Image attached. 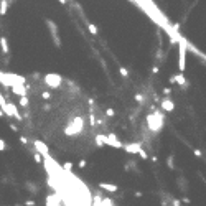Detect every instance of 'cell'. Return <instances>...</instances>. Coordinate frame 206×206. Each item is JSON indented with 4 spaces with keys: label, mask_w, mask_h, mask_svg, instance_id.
<instances>
[{
    "label": "cell",
    "mask_w": 206,
    "mask_h": 206,
    "mask_svg": "<svg viewBox=\"0 0 206 206\" xmlns=\"http://www.w3.org/2000/svg\"><path fill=\"white\" fill-rule=\"evenodd\" d=\"M147 129L150 130L153 135H157L160 130L163 129V114L160 111H155L147 116Z\"/></svg>",
    "instance_id": "6da1fadb"
},
{
    "label": "cell",
    "mask_w": 206,
    "mask_h": 206,
    "mask_svg": "<svg viewBox=\"0 0 206 206\" xmlns=\"http://www.w3.org/2000/svg\"><path fill=\"white\" fill-rule=\"evenodd\" d=\"M84 130V119L81 116H76L71 121V124H68L66 127H65V134L68 137H71V135H78V134H81Z\"/></svg>",
    "instance_id": "7a4b0ae2"
},
{
    "label": "cell",
    "mask_w": 206,
    "mask_h": 206,
    "mask_svg": "<svg viewBox=\"0 0 206 206\" xmlns=\"http://www.w3.org/2000/svg\"><path fill=\"white\" fill-rule=\"evenodd\" d=\"M43 83L51 89H60L63 84V76L58 73H46L43 76Z\"/></svg>",
    "instance_id": "3957f363"
},
{
    "label": "cell",
    "mask_w": 206,
    "mask_h": 206,
    "mask_svg": "<svg viewBox=\"0 0 206 206\" xmlns=\"http://www.w3.org/2000/svg\"><path fill=\"white\" fill-rule=\"evenodd\" d=\"M186 48L188 45L183 38H180L178 41V68H180V73H185V68H186Z\"/></svg>",
    "instance_id": "277c9868"
},
{
    "label": "cell",
    "mask_w": 206,
    "mask_h": 206,
    "mask_svg": "<svg viewBox=\"0 0 206 206\" xmlns=\"http://www.w3.org/2000/svg\"><path fill=\"white\" fill-rule=\"evenodd\" d=\"M45 23H46L48 30H50V35H51V40H53V45H55L56 48H61V38H60L58 25H56L53 20H50V18L45 20Z\"/></svg>",
    "instance_id": "5b68a950"
},
{
    "label": "cell",
    "mask_w": 206,
    "mask_h": 206,
    "mask_svg": "<svg viewBox=\"0 0 206 206\" xmlns=\"http://www.w3.org/2000/svg\"><path fill=\"white\" fill-rule=\"evenodd\" d=\"M3 114H7V116H12L15 117L17 121H22V116H20V112H18V107H17L15 104H12V102H5V106H3Z\"/></svg>",
    "instance_id": "8992f818"
},
{
    "label": "cell",
    "mask_w": 206,
    "mask_h": 206,
    "mask_svg": "<svg viewBox=\"0 0 206 206\" xmlns=\"http://www.w3.org/2000/svg\"><path fill=\"white\" fill-rule=\"evenodd\" d=\"M33 147H35V152H38L41 157H45V158L50 157V148H48V145L45 144V142L36 139V140H33Z\"/></svg>",
    "instance_id": "52a82bcc"
},
{
    "label": "cell",
    "mask_w": 206,
    "mask_h": 206,
    "mask_svg": "<svg viewBox=\"0 0 206 206\" xmlns=\"http://www.w3.org/2000/svg\"><path fill=\"white\" fill-rule=\"evenodd\" d=\"M104 145H111V147H116V148H122V142L117 139L116 134H107L104 135Z\"/></svg>",
    "instance_id": "ba28073f"
},
{
    "label": "cell",
    "mask_w": 206,
    "mask_h": 206,
    "mask_svg": "<svg viewBox=\"0 0 206 206\" xmlns=\"http://www.w3.org/2000/svg\"><path fill=\"white\" fill-rule=\"evenodd\" d=\"M160 109L165 111V112H173L175 111V104H173V101L170 99V96L163 97V99L160 101Z\"/></svg>",
    "instance_id": "9c48e42d"
},
{
    "label": "cell",
    "mask_w": 206,
    "mask_h": 206,
    "mask_svg": "<svg viewBox=\"0 0 206 206\" xmlns=\"http://www.w3.org/2000/svg\"><path fill=\"white\" fill-rule=\"evenodd\" d=\"M12 93L17 96H26V89H25V83H13L12 84Z\"/></svg>",
    "instance_id": "30bf717a"
},
{
    "label": "cell",
    "mask_w": 206,
    "mask_h": 206,
    "mask_svg": "<svg viewBox=\"0 0 206 206\" xmlns=\"http://www.w3.org/2000/svg\"><path fill=\"white\" fill-rule=\"evenodd\" d=\"M140 147H142V145L139 144V142H132V144L122 145V148H124V150L127 152V153H130V155H135V153L140 150Z\"/></svg>",
    "instance_id": "8fae6325"
},
{
    "label": "cell",
    "mask_w": 206,
    "mask_h": 206,
    "mask_svg": "<svg viewBox=\"0 0 206 206\" xmlns=\"http://www.w3.org/2000/svg\"><path fill=\"white\" fill-rule=\"evenodd\" d=\"M173 76H175V84H178L180 88H183V89L188 88V81L185 79V74H183V73L178 71V74H173Z\"/></svg>",
    "instance_id": "7c38bea8"
},
{
    "label": "cell",
    "mask_w": 206,
    "mask_h": 206,
    "mask_svg": "<svg viewBox=\"0 0 206 206\" xmlns=\"http://www.w3.org/2000/svg\"><path fill=\"white\" fill-rule=\"evenodd\" d=\"M99 188L104 190V191H107V193H117L119 191V186L112 185V183H99Z\"/></svg>",
    "instance_id": "4fadbf2b"
},
{
    "label": "cell",
    "mask_w": 206,
    "mask_h": 206,
    "mask_svg": "<svg viewBox=\"0 0 206 206\" xmlns=\"http://www.w3.org/2000/svg\"><path fill=\"white\" fill-rule=\"evenodd\" d=\"M46 206H61V199L58 194H48L46 196Z\"/></svg>",
    "instance_id": "5bb4252c"
},
{
    "label": "cell",
    "mask_w": 206,
    "mask_h": 206,
    "mask_svg": "<svg viewBox=\"0 0 206 206\" xmlns=\"http://www.w3.org/2000/svg\"><path fill=\"white\" fill-rule=\"evenodd\" d=\"M176 186H178V190L181 193H186L188 191V181H186L185 176H178V178H176Z\"/></svg>",
    "instance_id": "9a60e30c"
},
{
    "label": "cell",
    "mask_w": 206,
    "mask_h": 206,
    "mask_svg": "<svg viewBox=\"0 0 206 206\" xmlns=\"http://www.w3.org/2000/svg\"><path fill=\"white\" fill-rule=\"evenodd\" d=\"M0 50H2V53H3L5 56H8V55H10L8 41H7V38H5V36H0Z\"/></svg>",
    "instance_id": "2e32d148"
},
{
    "label": "cell",
    "mask_w": 206,
    "mask_h": 206,
    "mask_svg": "<svg viewBox=\"0 0 206 206\" xmlns=\"http://www.w3.org/2000/svg\"><path fill=\"white\" fill-rule=\"evenodd\" d=\"M26 190L30 191L31 194H38V190H40V186L36 185V183H33V181H26Z\"/></svg>",
    "instance_id": "e0dca14e"
},
{
    "label": "cell",
    "mask_w": 206,
    "mask_h": 206,
    "mask_svg": "<svg viewBox=\"0 0 206 206\" xmlns=\"http://www.w3.org/2000/svg\"><path fill=\"white\" fill-rule=\"evenodd\" d=\"M8 7H10V2H8V0H0V15L3 17L5 13H7Z\"/></svg>",
    "instance_id": "ac0fdd59"
},
{
    "label": "cell",
    "mask_w": 206,
    "mask_h": 206,
    "mask_svg": "<svg viewBox=\"0 0 206 206\" xmlns=\"http://www.w3.org/2000/svg\"><path fill=\"white\" fill-rule=\"evenodd\" d=\"M162 196H163V199L160 201V203H162V206H171V199H173V198H171L170 194H167V193H163Z\"/></svg>",
    "instance_id": "d6986e66"
},
{
    "label": "cell",
    "mask_w": 206,
    "mask_h": 206,
    "mask_svg": "<svg viewBox=\"0 0 206 206\" xmlns=\"http://www.w3.org/2000/svg\"><path fill=\"white\" fill-rule=\"evenodd\" d=\"M155 60H157V63H163V61H165V53H163V50H162V46H160V48L157 50V55H155Z\"/></svg>",
    "instance_id": "ffe728a7"
},
{
    "label": "cell",
    "mask_w": 206,
    "mask_h": 206,
    "mask_svg": "<svg viewBox=\"0 0 206 206\" xmlns=\"http://www.w3.org/2000/svg\"><path fill=\"white\" fill-rule=\"evenodd\" d=\"M94 142H96L97 147H104V135H102V134H97V135L94 137Z\"/></svg>",
    "instance_id": "44dd1931"
},
{
    "label": "cell",
    "mask_w": 206,
    "mask_h": 206,
    "mask_svg": "<svg viewBox=\"0 0 206 206\" xmlns=\"http://www.w3.org/2000/svg\"><path fill=\"white\" fill-rule=\"evenodd\" d=\"M125 170H135V171H139V168H137V163H135V160H129V162L125 163Z\"/></svg>",
    "instance_id": "7402d4cb"
},
{
    "label": "cell",
    "mask_w": 206,
    "mask_h": 206,
    "mask_svg": "<svg viewBox=\"0 0 206 206\" xmlns=\"http://www.w3.org/2000/svg\"><path fill=\"white\" fill-rule=\"evenodd\" d=\"M167 167L170 170H175V157L173 155H168V158H167Z\"/></svg>",
    "instance_id": "603a6c76"
},
{
    "label": "cell",
    "mask_w": 206,
    "mask_h": 206,
    "mask_svg": "<svg viewBox=\"0 0 206 206\" xmlns=\"http://www.w3.org/2000/svg\"><path fill=\"white\" fill-rule=\"evenodd\" d=\"M134 101H135V102H139V104H144L145 96H144V94H140V93H137V94L134 96Z\"/></svg>",
    "instance_id": "cb8c5ba5"
},
{
    "label": "cell",
    "mask_w": 206,
    "mask_h": 206,
    "mask_svg": "<svg viewBox=\"0 0 206 206\" xmlns=\"http://www.w3.org/2000/svg\"><path fill=\"white\" fill-rule=\"evenodd\" d=\"M88 30H89L91 35H97V26L94 23H88Z\"/></svg>",
    "instance_id": "d4e9b609"
},
{
    "label": "cell",
    "mask_w": 206,
    "mask_h": 206,
    "mask_svg": "<svg viewBox=\"0 0 206 206\" xmlns=\"http://www.w3.org/2000/svg\"><path fill=\"white\" fill-rule=\"evenodd\" d=\"M28 104H30L28 97H26V96H22V97H20V106H22V107H28Z\"/></svg>",
    "instance_id": "484cf974"
},
{
    "label": "cell",
    "mask_w": 206,
    "mask_h": 206,
    "mask_svg": "<svg viewBox=\"0 0 206 206\" xmlns=\"http://www.w3.org/2000/svg\"><path fill=\"white\" fill-rule=\"evenodd\" d=\"M33 158H35V162H36L38 165H41V163H43V158H41V155H40L38 152H35V153H33Z\"/></svg>",
    "instance_id": "4316f807"
},
{
    "label": "cell",
    "mask_w": 206,
    "mask_h": 206,
    "mask_svg": "<svg viewBox=\"0 0 206 206\" xmlns=\"http://www.w3.org/2000/svg\"><path fill=\"white\" fill-rule=\"evenodd\" d=\"M63 170H65V171H71L73 170V163L71 162H65V163H63Z\"/></svg>",
    "instance_id": "83f0119b"
},
{
    "label": "cell",
    "mask_w": 206,
    "mask_h": 206,
    "mask_svg": "<svg viewBox=\"0 0 206 206\" xmlns=\"http://www.w3.org/2000/svg\"><path fill=\"white\" fill-rule=\"evenodd\" d=\"M89 121H91V125H93V127H96V116H94L93 111L89 112Z\"/></svg>",
    "instance_id": "f1b7e54d"
},
{
    "label": "cell",
    "mask_w": 206,
    "mask_h": 206,
    "mask_svg": "<svg viewBox=\"0 0 206 206\" xmlns=\"http://www.w3.org/2000/svg\"><path fill=\"white\" fill-rule=\"evenodd\" d=\"M41 99L43 101H50L51 99V94L48 93V91H43V93H41Z\"/></svg>",
    "instance_id": "f546056e"
},
{
    "label": "cell",
    "mask_w": 206,
    "mask_h": 206,
    "mask_svg": "<svg viewBox=\"0 0 206 206\" xmlns=\"http://www.w3.org/2000/svg\"><path fill=\"white\" fill-rule=\"evenodd\" d=\"M137 153H139V155H140V158H144V160H147V158H148L147 152H145V150H144V148H142V147H140V150L137 152Z\"/></svg>",
    "instance_id": "4dcf8cb0"
},
{
    "label": "cell",
    "mask_w": 206,
    "mask_h": 206,
    "mask_svg": "<svg viewBox=\"0 0 206 206\" xmlns=\"http://www.w3.org/2000/svg\"><path fill=\"white\" fill-rule=\"evenodd\" d=\"M119 73H121L124 78H129V71H127V68H122V66H121V68H119Z\"/></svg>",
    "instance_id": "1f68e13d"
},
{
    "label": "cell",
    "mask_w": 206,
    "mask_h": 206,
    "mask_svg": "<svg viewBox=\"0 0 206 206\" xmlns=\"http://www.w3.org/2000/svg\"><path fill=\"white\" fill-rule=\"evenodd\" d=\"M5 150H7V142L3 139H0V152H5Z\"/></svg>",
    "instance_id": "d6a6232c"
},
{
    "label": "cell",
    "mask_w": 206,
    "mask_h": 206,
    "mask_svg": "<svg viewBox=\"0 0 206 206\" xmlns=\"http://www.w3.org/2000/svg\"><path fill=\"white\" fill-rule=\"evenodd\" d=\"M106 116H109V117H114V116H116V111H114V109H111V107H109V109L106 111Z\"/></svg>",
    "instance_id": "836d02e7"
},
{
    "label": "cell",
    "mask_w": 206,
    "mask_h": 206,
    "mask_svg": "<svg viewBox=\"0 0 206 206\" xmlns=\"http://www.w3.org/2000/svg\"><path fill=\"white\" fill-rule=\"evenodd\" d=\"M86 165H88V162H86V160H79V162H78V167H79V168H86Z\"/></svg>",
    "instance_id": "e575fe53"
},
{
    "label": "cell",
    "mask_w": 206,
    "mask_h": 206,
    "mask_svg": "<svg viewBox=\"0 0 206 206\" xmlns=\"http://www.w3.org/2000/svg\"><path fill=\"white\" fill-rule=\"evenodd\" d=\"M171 206H181V201H180V199H171Z\"/></svg>",
    "instance_id": "d590c367"
},
{
    "label": "cell",
    "mask_w": 206,
    "mask_h": 206,
    "mask_svg": "<svg viewBox=\"0 0 206 206\" xmlns=\"http://www.w3.org/2000/svg\"><path fill=\"white\" fill-rule=\"evenodd\" d=\"M191 201H190V198H186V196H183L181 198V204H190Z\"/></svg>",
    "instance_id": "8d00e7d4"
},
{
    "label": "cell",
    "mask_w": 206,
    "mask_h": 206,
    "mask_svg": "<svg viewBox=\"0 0 206 206\" xmlns=\"http://www.w3.org/2000/svg\"><path fill=\"white\" fill-rule=\"evenodd\" d=\"M36 203L35 201H33V199H26V201H25V206H35Z\"/></svg>",
    "instance_id": "74e56055"
},
{
    "label": "cell",
    "mask_w": 206,
    "mask_h": 206,
    "mask_svg": "<svg viewBox=\"0 0 206 206\" xmlns=\"http://www.w3.org/2000/svg\"><path fill=\"white\" fill-rule=\"evenodd\" d=\"M152 73H153V74H158V73H160V68H158V65H155V66L152 68Z\"/></svg>",
    "instance_id": "f35d334b"
},
{
    "label": "cell",
    "mask_w": 206,
    "mask_h": 206,
    "mask_svg": "<svg viewBox=\"0 0 206 206\" xmlns=\"http://www.w3.org/2000/svg\"><path fill=\"white\" fill-rule=\"evenodd\" d=\"M194 155H196V157H203V152L199 150V148H194Z\"/></svg>",
    "instance_id": "ab89813d"
},
{
    "label": "cell",
    "mask_w": 206,
    "mask_h": 206,
    "mask_svg": "<svg viewBox=\"0 0 206 206\" xmlns=\"http://www.w3.org/2000/svg\"><path fill=\"white\" fill-rule=\"evenodd\" d=\"M20 142H22L23 145H26V144H28V139H26V137H23V135H22V137H20Z\"/></svg>",
    "instance_id": "60d3db41"
},
{
    "label": "cell",
    "mask_w": 206,
    "mask_h": 206,
    "mask_svg": "<svg viewBox=\"0 0 206 206\" xmlns=\"http://www.w3.org/2000/svg\"><path fill=\"white\" fill-rule=\"evenodd\" d=\"M170 93H171L170 88H165V89H163V94H165V96H170Z\"/></svg>",
    "instance_id": "b9f144b4"
},
{
    "label": "cell",
    "mask_w": 206,
    "mask_h": 206,
    "mask_svg": "<svg viewBox=\"0 0 206 206\" xmlns=\"http://www.w3.org/2000/svg\"><path fill=\"white\" fill-rule=\"evenodd\" d=\"M168 83H170V84H175V76H170V78H168Z\"/></svg>",
    "instance_id": "7bdbcfd3"
},
{
    "label": "cell",
    "mask_w": 206,
    "mask_h": 206,
    "mask_svg": "<svg viewBox=\"0 0 206 206\" xmlns=\"http://www.w3.org/2000/svg\"><path fill=\"white\" fill-rule=\"evenodd\" d=\"M10 129H12V130H15V132H17V130H18V127H17L15 124H10Z\"/></svg>",
    "instance_id": "ee69618b"
},
{
    "label": "cell",
    "mask_w": 206,
    "mask_h": 206,
    "mask_svg": "<svg viewBox=\"0 0 206 206\" xmlns=\"http://www.w3.org/2000/svg\"><path fill=\"white\" fill-rule=\"evenodd\" d=\"M50 109H51L50 104H45V106H43V111H50Z\"/></svg>",
    "instance_id": "f6af8a7d"
},
{
    "label": "cell",
    "mask_w": 206,
    "mask_h": 206,
    "mask_svg": "<svg viewBox=\"0 0 206 206\" xmlns=\"http://www.w3.org/2000/svg\"><path fill=\"white\" fill-rule=\"evenodd\" d=\"M60 2H61L63 5H66V3H68V0H60Z\"/></svg>",
    "instance_id": "bcb514c9"
},
{
    "label": "cell",
    "mask_w": 206,
    "mask_h": 206,
    "mask_svg": "<svg viewBox=\"0 0 206 206\" xmlns=\"http://www.w3.org/2000/svg\"><path fill=\"white\" fill-rule=\"evenodd\" d=\"M2 116H5V114H3V111H2V107H0V117H2Z\"/></svg>",
    "instance_id": "7dc6e473"
}]
</instances>
